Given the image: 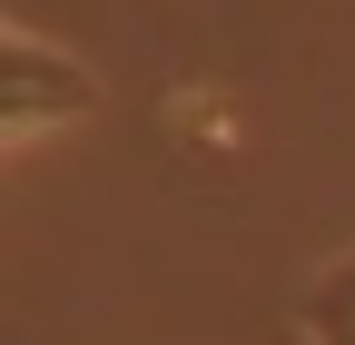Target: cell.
Returning <instances> with one entry per match:
<instances>
[{"mask_svg": "<svg viewBox=\"0 0 355 345\" xmlns=\"http://www.w3.org/2000/svg\"><path fill=\"white\" fill-rule=\"evenodd\" d=\"M89 109H99V69L79 50H60V39L30 30V20L0 30V139L10 148H40L50 128H79Z\"/></svg>", "mask_w": 355, "mask_h": 345, "instance_id": "obj_1", "label": "cell"}, {"mask_svg": "<svg viewBox=\"0 0 355 345\" xmlns=\"http://www.w3.org/2000/svg\"><path fill=\"white\" fill-rule=\"evenodd\" d=\"M296 335H306V345H355V247L326 256L316 286L296 296Z\"/></svg>", "mask_w": 355, "mask_h": 345, "instance_id": "obj_2", "label": "cell"}]
</instances>
